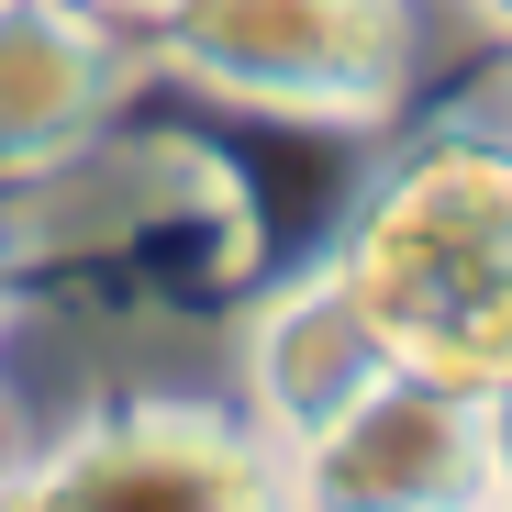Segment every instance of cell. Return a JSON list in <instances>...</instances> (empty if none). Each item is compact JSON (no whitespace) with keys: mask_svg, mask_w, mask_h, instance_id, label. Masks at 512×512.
Wrapping results in <instances>:
<instances>
[{"mask_svg":"<svg viewBox=\"0 0 512 512\" xmlns=\"http://www.w3.org/2000/svg\"><path fill=\"white\" fill-rule=\"evenodd\" d=\"M379 379H390V346H379V323L357 312V290L334 268L290 279L279 301H256V323H245V423L279 457L312 446L334 412H357Z\"/></svg>","mask_w":512,"mask_h":512,"instance_id":"6","label":"cell"},{"mask_svg":"<svg viewBox=\"0 0 512 512\" xmlns=\"http://www.w3.org/2000/svg\"><path fill=\"white\" fill-rule=\"evenodd\" d=\"M479 457H490V501H512V379L479 390Z\"/></svg>","mask_w":512,"mask_h":512,"instance_id":"7","label":"cell"},{"mask_svg":"<svg viewBox=\"0 0 512 512\" xmlns=\"http://www.w3.org/2000/svg\"><path fill=\"white\" fill-rule=\"evenodd\" d=\"M290 512H479L490 457H479V390L390 368L357 412H334L312 446L279 457Z\"/></svg>","mask_w":512,"mask_h":512,"instance_id":"4","label":"cell"},{"mask_svg":"<svg viewBox=\"0 0 512 512\" xmlns=\"http://www.w3.org/2000/svg\"><path fill=\"white\" fill-rule=\"evenodd\" d=\"M101 12H145V0H101Z\"/></svg>","mask_w":512,"mask_h":512,"instance_id":"11","label":"cell"},{"mask_svg":"<svg viewBox=\"0 0 512 512\" xmlns=\"http://www.w3.org/2000/svg\"><path fill=\"white\" fill-rule=\"evenodd\" d=\"M134 90V34L101 0H0V179L67 167Z\"/></svg>","mask_w":512,"mask_h":512,"instance_id":"5","label":"cell"},{"mask_svg":"<svg viewBox=\"0 0 512 512\" xmlns=\"http://www.w3.org/2000/svg\"><path fill=\"white\" fill-rule=\"evenodd\" d=\"M0 323H12V256H0Z\"/></svg>","mask_w":512,"mask_h":512,"instance_id":"10","label":"cell"},{"mask_svg":"<svg viewBox=\"0 0 512 512\" xmlns=\"http://www.w3.org/2000/svg\"><path fill=\"white\" fill-rule=\"evenodd\" d=\"M468 12H479V23H490V34H512V0H468Z\"/></svg>","mask_w":512,"mask_h":512,"instance_id":"9","label":"cell"},{"mask_svg":"<svg viewBox=\"0 0 512 512\" xmlns=\"http://www.w3.org/2000/svg\"><path fill=\"white\" fill-rule=\"evenodd\" d=\"M479 512H512V501H479Z\"/></svg>","mask_w":512,"mask_h":512,"instance_id":"13","label":"cell"},{"mask_svg":"<svg viewBox=\"0 0 512 512\" xmlns=\"http://www.w3.org/2000/svg\"><path fill=\"white\" fill-rule=\"evenodd\" d=\"M323 268L357 290L390 368L446 390L512 379V145L446 134L401 156Z\"/></svg>","mask_w":512,"mask_h":512,"instance_id":"1","label":"cell"},{"mask_svg":"<svg viewBox=\"0 0 512 512\" xmlns=\"http://www.w3.org/2000/svg\"><path fill=\"white\" fill-rule=\"evenodd\" d=\"M23 457H34V435H23V401H12V390H0V490H12V479H23Z\"/></svg>","mask_w":512,"mask_h":512,"instance_id":"8","label":"cell"},{"mask_svg":"<svg viewBox=\"0 0 512 512\" xmlns=\"http://www.w3.org/2000/svg\"><path fill=\"white\" fill-rule=\"evenodd\" d=\"M0 512H23V490H0Z\"/></svg>","mask_w":512,"mask_h":512,"instance_id":"12","label":"cell"},{"mask_svg":"<svg viewBox=\"0 0 512 512\" xmlns=\"http://www.w3.org/2000/svg\"><path fill=\"white\" fill-rule=\"evenodd\" d=\"M23 512H290L279 446L212 401H123L23 457Z\"/></svg>","mask_w":512,"mask_h":512,"instance_id":"3","label":"cell"},{"mask_svg":"<svg viewBox=\"0 0 512 512\" xmlns=\"http://www.w3.org/2000/svg\"><path fill=\"white\" fill-rule=\"evenodd\" d=\"M156 67L234 112L390 123L412 90V0H145Z\"/></svg>","mask_w":512,"mask_h":512,"instance_id":"2","label":"cell"}]
</instances>
